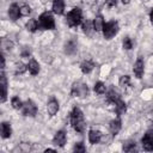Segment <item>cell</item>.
<instances>
[{
	"label": "cell",
	"mask_w": 153,
	"mask_h": 153,
	"mask_svg": "<svg viewBox=\"0 0 153 153\" xmlns=\"http://www.w3.org/2000/svg\"><path fill=\"white\" fill-rule=\"evenodd\" d=\"M71 123H72V127L75 131L78 133H82L85 130V121H84V114L82 111L75 106L73 108L72 112H71Z\"/></svg>",
	"instance_id": "6da1fadb"
},
{
	"label": "cell",
	"mask_w": 153,
	"mask_h": 153,
	"mask_svg": "<svg viewBox=\"0 0 153 153\" xmlns=\"http://www.w3.org/2000/svg\"><path fill=\"white\" fill-rule=\"evenodd\" d=\"M81 19H82V12H81V8L79 7L72 8L66 16V22L69 27L78 26L81 23Z\"/></svg>",
	"instance_id": "7a4b0ae2"
},
{
	"label": "cell",
	"mask_w": 153,
	"mask_h": 153,
	"mask_svg": "<svg viewBox=\"0 0 153 153\" xmlns=\"http://www.w3.org/2000/svg\"><path fill=\"white\" fill-rule=\"evenodd\" d=\"M38 27L42 30L55 29V20L50 12H43L38 18Z\"/></svg>",
	"instance_id": "3957f363"
},
{
	"label": "cell",
	"mask_w": 153,
	"mask_h": 153,
	"mask_svg": "<svg viewBox=\"0 0 153 153\" xmlns=\"http://www.w3.org/2000/svg\"><path fill=\"white\" fill-rule=\"evenodd\" d=\"M118 23L116 20H110L104 24L103 27V36L105 39H111L118 32Z\"/></svg>",
	"instance_id": "277c9868"
},
{
	"label": "cell",
	"mask_w": 153,
	"mask_h": 153,
	"mask_svg": "<svg viewBox=\"0 0 153 153\" xmlns=\"http://www.w3.org/2000/svg\"><path fill=\"white\" fill-rule=\"evenodd\" d=\"M71 93L73 97H86L88 94V87L86 84L84 82H80V81H76L72 85V90H71Z\"/></svg>",
	"instance_id": "5b68a950"
},
{
	"label": "cell",
	"mask_w": 153,
	"mask_h": 153,
	"mask_svg": "<svg viewBox=\"0 0 153 153\" xmlns=\"http://www.w3.org/2000/svg\"><path fill=\"white\" fill-rule=\"evenodd\" d=\"M22 111H23V115L24 116H31V117H33L37 114V106H36V104L31 99H27L23 104Z\"/></svg>",
	"instance_id": "8992f818"
},
{
	"label": "cell",
	"mask_w": 153,
	"mask_h": 153,
	"mask_svg": "<svg viewBox=\"0 0 153 153\" xmlns=\"http://www.w3.org/2000/svg\"><path fill=\"white\" fill-rule=\"evenodd\" d=\"M141 143L145 151L147 152L153 151V130H148L143 135V137L141 139Z\"/></svg>",
	"instance_id": "52a82bcc"
},
{
	"label": "cell",
	"mask_w": 153,
	"mask_h": 153,
	"mask_svg": "<svg viewBox=\"0 0 153 153\" xmlns=\"http://www.w3.org/2000/svg\"><path fill=\"white\" fill-rule=\"evenodd\" d=\"M47 111L49 114V116H55L56 112L59 111V102L53 97L49 99V102L47 103Z\"/></svg>",
	"instance_id": "ba28073f"
},
{
	"label": "cell",
	"mask_w": 153,
	"mask_h": 153,
	"mask_svg": "<svg viewBox=\"0 0 153 153\" xmlns=\"http://www.w3.org/2000/svg\"><path fill=\"white\" fill-rule=\"evenodd\" d=\"M53 142H54V145H56L59 147H63L65 143H66V133L63 130L56 131V134L53 139Z\"/></svg>",
	"instance_id": "9c48e42d"
},
{
	"label": "cell",
	"mask_w": 153,
	"mask_h": 153,
	"mask_svg": "<svg viewBox=\"0 0 153 153\" xmlns=\"http://www.w3.org/2000/svg\"><path fill=\"white\" fill-rule=\"evenodd\" d=\"M133 72H134V74H135V76L137 79L142 78V75H143V61H142V59H137L136 60V62L134 63Z\"/></svg>",
	"instance_id": "30bf717a"
},
{
	"label": "cell",
	"mask_w": 153,
	"mask_h": 153,
	"mask_svg": "<svg viewBox=\"0 0 153 153\" xmlns=\"http://www.w3.org/2000/svg\"><path fill=\"white\" fill-rule=\"evenodd\" d=\"M121 127H122V123H121L120 117H117L115 120H111L110 123H109V129H110L112 135H117L118 131L121 130Z\"/></svg>",
	"instance_id": "8fae6325"
},
{
	"label": "cell",
	"mask_w": 153,
	"mask_h": 153,
	"mask_svg": "<svg viewBox=\"0 0 153 153\" xmlns=\"http://www.w3.org/2000/svg\"><path fill=\"white\" fill-rule=\"evenodd\" d=\"M0 85H1V102L4 103L7 98V81L4 71L1 72V78H0Z\"/></svg>",
	"instance_id": "7c38bea8"
},
{
	"label": "cell",
	"mask_w": 153,
	"mask_h": 153,
	"mask_svg": "<svg viewBox=\"0 0 153 153\" xmlns=\"http://www.w3.org/2000/svg\"><path fill=\"white\" fill-rule=\"evenodd\" d=\"M8 16L12 20H17L20 17V7L17 4H12L8 8Z\"/></svg>",
	"instance_id": "4fadbf2b"
},
{
	"label": "cell",
	"mask_w": 153,
	"mask_h": 153,
	"mask_svg": "<svg viewBox=\"0 0 153 153\" xmlns=\"http://www.w3.org/2000/svg\"><path fill=\"white\" fill-rule=\"evenodd\" d=\"M26 67H27V71L30 72L31 75H37V74L39 73V65H38V62H37L36 60H33V59H31V60L29 61V63L26 65Z\"/></svg>",
	"instance_id": "5bb4252c"
},
{
	"label": "cell",
	"mask_w": 153,
	"mask_h": 153,
	"mask_svg": "<svg viewBox=\"0 0 153 153\" xmlns=\"http://www.w3.org/2000/svg\"><path fill=\"white\" fill-rule=\"evenodd\" d=\"M100 139H102V133H100L99 130L91 129V130L88 131V140H90V142H91L92 145L98 143V142L100 141Z\"/></svg>",
	"instance_id": "9a60e30c"
},
{
	"label": "cell",
	"mask_w": 153,
	"mask_h": 153,
	"mask_svg": "<svg viewBox=\"0 0 153 153\" xmlns=\"http://www.w3.org/2000/svg\"><path fill=\"white\" fill-rule=\"evenodd\" d=\"M93 29L94 31H103V27H104V18L102 14H98L94 19H93Z\"/></svg>",
	"instance_id": "2e32d148"
},
{
	"label": "cell",
	"mask_w": 153,
	"mask_h": 153,
	"mask_svg": "<svg viewBox=\"0 0 153 153\" xmlns=\"http://www.w3.org/2000/svg\"><path fill=\"white\" fill-rule=\"evenodd\" d=\"M65 10V2L63 0H54L53 1V12L55 14H62Z\"/></svg>",
	"instance_id": "e0dca14e"
},
{
	"label": "cell",
	"mask_w": 153,
	"mask_h": 153,
	"mask_svg": "<svg viewBox=\"0 0 153 153\" xmlns=\"http://www.w3.org/2000/svg\"><path fill=\"white\" fill-rule=\"evenodd\" d=\"M12 134V129H11V124L8 122H2L1 123V137L2 139H7L10 137Z\"/></svg>",
	"instance_id": "ac0fdd59"
},
{
	"label": "cell",
	"mask_w": 153,
	"mask_h": 153,
	"mask_svg": "<svg viewBox=\"0 0 153 153\" xmlns=\"http://www.w3.org/2000/svg\"><path fill=\"white\" fill-rule=\"evenodd\" d=\"M76 51V42L74 39H69L66 44H65V53L68 55H72Z\"/></svg>",
	"instance_id": "d6986e66"
},
{
	"label": "cell",
	"mask_w": 153,
	"mask_h": 153,
	"mask_svg": "<svg viewBox=\"0 0 153 153\" xmlns=\"http://www.w3.org/2000/svg\"><path fill=\"white\" fill-rule=\"evenodd\" d=\"M115 112L118 115V116H121L122 114H124L126 111H127V105H126V103L122 100V99H118L116 103H115Z\"/></svg>",
	"instance_id": "ffe728a7"
},
{
	"label": "cell",
	"mask_w": 153,
	"mask_h": 153,
	"mask_svg": "<svg viewBox=\"0 0 153 153\" xmlns=\"http://www.w3.org/2000/svg\"><path fill=\"white\" fill-rule=\"evenodd\" d=\"M93 67H94V63H93L91 60H86V61H84V62L80 65V69H81V72H82L84 74H88V73L93 69Z\"/></svg>",
	"instance_id": "44dd1931"
},
{
	"label": "cell",
	"mask_w": 153,
	"mask_h": 153,
	"mask_svg": "<svg viewBox=\"0 0 153 153\" xmlns=\"http://www.w3.org/2000/svg\"><path fill=\"white\" fill-rule=\"evenodd\" d=\"M106 98H108V102L111 103V104H114V105H115V103H116L118 99H121L118 92H117L115 88H111V90L108 92V97H106Z\"/></svg>",
	"instance_id": "7402d4cb"
},
{
	"label": "cell",
	"mask_w": 153,
	"mask_h": 153,
	"mask_svg": "<svg viewBox=\"0 0 153 153\" xmlns=\"http://www.w3.org/2000/svg\"><path fill=\"white\" fill-rule=\"evenodd\" d=\"M82 31H84V33H86V35H91V32L94 31V29H93V23H92L91 20H85V22L82 23Z\"/></svg>",
	"instance_id": "603a6c76"
},
{
	"label": "cell",
	"mask_w": 153,
	"mask_h": 153,
	"mask_svg": "<svg viewBox=\"0 0 153 153\" xmlns=\"http://www.w3.org/2000/svg\"><path fill=\"white\" fill-rule=\"evenodd\" d=\"M26 29L29 30V31H31V32H35L37 29H39L38 27V20H36V19H29V22L26 23Z\"/></svg>",
	"instance_id": "cb8c5ba5"
},
{
	"label": "cell",
	"mask_w": 153,
	"mask_h": 153,
	"mask_svg": "<svg viewBox=\"0 0 153 153\" xmlns=\"http://www.w3.org/2000/svg\"><path fill=\"white\" fill-rule=\"evenodd\" d=\"M93 90H94L96 93H98V94H103V93H105V91H106V86H105L102 81H98V82L94 84Z\"/></svg>",
	"instance_id": "d4e9b609"
},
{
	"label": "cell",
	"mask_w": 153,
	"mask_h": 153,
	"mask_svg": "<svg viewBox=\"0 0 153 153\" xmlns=\"http://www.w3.org/2000/svg\"><path fill=\"white\" fill-rule=\"evenodd\" d=\"M118 84H120L121 88H127V87L129 86V84H130V78H129L128 75H122V76L120 78Z\"/></svg>",
	"instance_id": "484cf974"
},
{
	"label": "cell",
	"mask_w": 153,
	"mask_h": 153,
	"mask_svg": "<svg viewBox=\"0 0 153 153\" xmlns=\"http://www.w3.org/2000/svg\"><path fill=\"white\" fill-rule=\"evenodd\" d=\"M26 69H27V67H26L24 63L18 62V63H16V67H14V73H16V75H18V74H23V73H24Z\"/></svg>",
	"instance_id": "4316f807"
},
{
	"label": "cell",
	"mask_w": 153,
	"mask_h": 153,
	"mask_svg": "<svg viewBox=\"0 0 153 153\" xmlns=\"http://www.w3.org/2000/svg\"><path fill=\"white\" fill-rule=\"evenodd\" d=\"M11 103H12L13 109H16V110L22 109V108H23V104H24V103L19 99V97H13V98L11 99Z\"/></svg>",
	"instance_id": "83f0119b"
},
{
	"label": "cell",
	"mask_w": 153,
	"mask_h": 153,
	"mask_svg": "<svg viewBox=\"0 0 153 153\" xmlns=\"http://www.w3.org/2000/svg\"><path fill=\"white\" fill-rule=\"evenodd\" d=\"M123 151L124 152H136L137 151V146H136L135 142H129L123 147Z\"/></svg>",
	"instance_id": "f1b7e54d"
},
{
	"label": "cell",
	"mask_w": 153,
	"mask_h": 153,
	"mask_svg": "<svg viewBox=\"0 0 153 153\" xmlns=\"http://www.w3.org/2000/svg\"><path fill=\"white\" fill-rule=\"evenodd\" d=\"M31 13V8L29 5H23L20 6V16L22 17H27Z\"/></svg>",
	"instance_id": "f546056e"
},
{
	"label": "cell",
	"mask_w": 153,
	"mask_h": 153,
	"mask_svg": "<svg viewBox=\"0 0 153 153\" xmlns=\"http://www.w3.org/2000/svg\"><path fill=\"white\" fill-rule=\"evenodd\" d=\"M73 151L76 152V153H84L86 151V147H85V145L82 142H78V143H75Z\"/></svg>",
	"instance_id": "4dcf8cb0"
},
{
	"label": "cell",
	"mask_w": 153,
	"mask_h": 153,
	"mask_svg": "<svg viewBox=\"0 0 153 153\" xmlns=\"http://www.w3.org/2000/svg\"><path fill=\"white\" fill-rule=\"evenodd\" d=\"M123 48L127 49V50H130V49L133 48V41H131V38L126 37V38L123 39Z\"/></svg>",
	"instance_id": "1f68e13d"
},
{
	"label": "cell",
	"mask_w": 153,
	"mask_h": 153,
	"mask_svg": "<svg viewBox=\"0 0 153 153\" xmlns=\"http://www.w3.org/2000/svg\"><path fill=\"white\" fill-rule=\"evenodd\" d=\"M105 4L108 7H115L117 5V0H105Z\"/></svg>",
	"instance_id": "d6a6232c"
},
{
	"label": "cell",
	"mask_w": 153,
	"mask_h": 153,
	"mask_svg": "<svg viewBox=\"0 0 153 153\" xmlns=\"http://www.w3.org/2000/svg\"><path fill=\"white\" fill-rule=\"evenodd\" d=\"M29 55H30V50L27 48H24L23 51H22V56L23 57H29Z\"/></svg>",
	"instance_id": "836d02e7"
},
{
	"label": "cell",
	"mask_w": 153,
	"mask_h": 153,
	"mask_svg": "<svg viewBox=\"0 0 153 153\" xmlns=\"http://www.w3.org/2000/svg\"><path fill=\"white\" fill-rule=\"evenodd\" d=\"M5 68V57L1 55V69Z\"/></svg>",
	"instance_id": "e575fe53"
},
{
	"label": "cell",
	"mask_w": 153,
	"mask_h": 153,
	"mask_svg": "<svg viewBox=\"0 0 153 153\" xmlns=\"http://www.w3.org/2000/svg\"><path fill=\"white\" fill-rule=\"evenodd\" d=\"M149 19H151V23L153 24V8L151 10V13H149Z\"/></svg>",
	"instance_id": "d590c367"
},
{
	"label": "cell",
	"mask_w": 153,
	"mask_h": 153,
	"mask_svg": "<svg viewBox=\"0 0 153 153\" xmlns=\"http://www.w3.org/2000/svg\"><path fill=\"white\" fill-rule=\"evenodd\" d=\"M44 152H45V153H48V152H55V149H51V148H47Z\"/></svg>",
	"instance_id": "8d00e7d4"
},
{
	"label": "cell",
	"mask_w": 153,
	"mask_h": 153,
	"mask_svg": "<svg viewBox=\"0 0 153 153\" xmlns=\"http://www.w3.org/2000/svg\"><path fill=\"white\" fill-rule=\"evenodd\" d=\"M121 1H122V4H124V5H127V4L130 2V0H121Z\"/></svg>",
	"instance_id": "74e56055"
}]
</instances>
